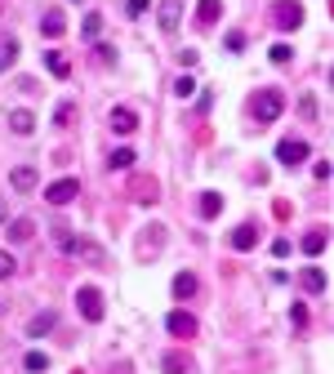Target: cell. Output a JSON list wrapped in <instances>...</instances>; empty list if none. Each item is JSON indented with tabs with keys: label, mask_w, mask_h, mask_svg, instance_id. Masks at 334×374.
I'll return each instance as SVG.
<instances>
[{
	"label": "cell",
	"mask_w": 334,
	"mask_h": 374,
	"mask_svg": "<svg viewBox=\"0 0 334 374\" xmlns=\"http://www.w3.org/2000/svg\"><path fill=\"white\" fill-rule=\"evenodd\" d=\"M281 112H285V94L281 89H259L254 99H249V116H254L259 125H272Z\"/></svg>",
	"instance_id": "6da1fadb"
},
{
	"label": "cell",
	"mask_w": 334,
	"mask_h": 374,
	"mask_svg": "<svg viewBox=\"0 0 334 374\" xmlns=\"http://www.w3.org/2000/svg\"><path fill=\"white\" fill-rule=\"evenodd\" d=\"M76 308H80V317H85V321H103V294H99V285H80L76 289Z\"/></svg>",
	"instance_id": "7a4b0ae2"
},
{
	"label": "cell",
	"mask_w": 334,
	"mask_h": 374,
	"mask_svg": "<svg viewBox=\"0 0 334 374\" xmlns=\"http://www.w3.org/2000/svg\"><path fill=\"white\" fill-rule=\"evenodd\" d=\"M272 18H277L281 31H294V27H303V5H299V0H277Z\"/></svg>",
	"instance_id": "3957f363"
},
{
	"label": "cell",
	"mask_w": 334,
	"mask_h": 374,
	"mask_svg": "<svg viewBox=\"0 0 334 374\" xmlns=\"http://www.w3.org/2000/svg\"><path fill=\"white\" fill-rule=\"evenodd\" d=\"M76 196H80V183H76V178H58V183L45 187V201H50V205H71Z\"/></svg>",
	"instance_id": "277c9868"
},
{
	"label": "cell",
	"mask_w": 334,
	"mask_h": 374,
	"mask_svg": "<svg viewBox=\"0 0 334 374\" xmlns=\"http://www.w3.org/2000/svg\"><path fill=\"white\" fill-rule=\"evenodd\" d=\"M277 161L281 165H303L307 161V143L303 138H281L277 143Z\"/></svg>",
	"instance_id": "5b68a950"
},
{
	"label": "cell",
	"mask_w": 334,
	"mask_h": 374,
	"mask_svg": "<svg viewBox=\"0 0 334 374\" xmlns=\"http://www.w3.org/2000/svg\"><path fill=\"white\" fill-rule=\"evenodd\" d=\"M165 330H170L174 339H192L196 334V317L192 312H170V317H165Z\"/></svg>",
	"instance_id": "8992f818"
},
{
	"label": "cell",
	"mask_w": 334,
	"mask_h": 374,
	"mask_svg": "<svg viewBox=\"0 0 334 374\" xmlns=\"http://www.w3.org/2000/svg\"><path fill=\"white\" fill-rule=\"evenodd\" d=\"M259 245V223H241V227H232V250H254Z\"/></svg>",
	"instance_id": "52a82bcc"
},
{
	"label": "cell",
	"mask_w": 334,
	"mask_h": 374,
	"mask_svg": "<svg viewBox=\"0 0 334 374\" xmlns=\"http://www.w3.org/2000/svg\"><path fill=\"white\" fill-rule=\"evenodd\" d=\"M326 245H330V232H326V227H312V232L303 236V254H307V259L326 254Z\"/></svg>",
	"instance_id": "ba28073f"
},
{
	"label": "cell",
	"mask_w": 334,
	"mask_h": 374,
	"mask_svg": "<svg viewBox=\"0 0 334 374\" xmlns=\"http://www.w3.org/2000/svg\"><path fill=\"white\" fill-rule=\"evenodd\" d=\"M9 129H14V134H31V129H36V112L14 107V112H9Z\"/></svg>",
	"instance_id": "9c48e42d"
},
{
	"label": "cell",
	"mask_w": 334,
	"mask_h": 374,
	"mask_svg": "<svg viewBox=\"0 0 334 374\" xmlns=\"http://www.w3.org/2000/svg\"><path fill=\"white\" fill-rule=\"evenodd\" d=\"M41 31L50 36V41H58V36L67 31V18H63V9H50V14L41 18Z\"/></svg>",
	"instance_id": "30bf717a"
},
{
	"label": "cell",
	"mask_w": 334,
	"mask_h": 374,
	"mask_svg": "<svg viewBox=\"0 0 334 374\" xmlns=\"http://www.w3.org/2000/svg\"><path fill=\"white\" fill-rule=\"evenodd\" d=\"M196 18H201V27H214V22L223 18V0H201V5H196Z\"/></svg>",
	"instance_id": "8fae6325"
},
{
	"label": "cell",
	"mask_w": 334,
	"mask_h": 374,
	"mask_svg": "<svg viewBox=\"0 0 334 374\" xmlns=\"http://www.w3.org/2000/svg\"><path fill=\"white\" fill-rule=\"evenodd\" d=\"M112 129H116V134H134V129H138V116L129 112V107H116V112H112Z\"/></svg>",
	"instance_id": "7c38bea8"
},
{
	"label": "cell",
	"mask_w": 334,
	"mask_h": 374,
	"mask_svg": "<svg viewBox=\"0 0 334 374\" xmlns=\"http://www.w3.org/2000/svg\"><path fill=\"white\" fill-rule=\"evenodd\" d=\"M45 67H50V76H54V80H67V76H71V63H67V58L58 54V50L45 54Z\"/></svg>",
	"instance_id": "4fadbf2b"
},
{
	"label": "cell",
	"mask_w": 334,
	"mask_h": 374,
	"mask_svg": "<svg viewBox=\"0 0 334 374\" xmlns=\"http://www.w3.org/2000/svg\"><path fill=\"white\" fill-rule=\"evenodd\" d=\"M178 22H183V5H178V0H165V5H161V27L174 31Z\"/></svg>",
	"instance_id": "5bb4252c"
},
{
	"label": "cell",
	"mask_w": 334,
	"mask_h": 374,
	"mask_svg": "<svg viewBox=\"0 0 334 374\" xmlns=\"http://www.w3.org/2000/svg\"><path fill=\"white\" fill-rule=\"evenodd\" d=\"M299 285L307 289V294H326V272H321V268H307V272L299 276Z\"/></svg>",
	"instance_id": "9a60e30c"
},
{
	"label": "cell",
	"mask_w": 334,
	"mask_h": 374,
	"mask_svg": "<svg viewBox=\"0 0 334 374\" xmlns=\"http://www.w3.org/2000/svg\"><path fill=\"white\" fill-rule=\"evenodd\" d=\"M54 325H58L54 312H41V317H31V321H27V334H31V339H41V334H50Z\"/></svg>",
	"instance_id": "2e32d148"
},
{
	"label": "cell",
	"mask_w": 334,
	"mask_h": 374,
	"mask_svg": "<svg viewBox=\"0 0 334 374\" xmlns=\"http://www.w3.org/2000/svg\"><path fill=\"white\" fill-rule=\"evenodd\" d=\"M18 63V41L14 36H0V71H9Z\"/></svg>",
	"instance_id": "e0dca14e"
},
{
	"label": "cell",
	"mask_w": 334,
	"mask_h": 374,
	"mask_svg": "<svg viewBox=\"0 0 334 374\" xmlns=\"http://www.w3.org/2000/svg\"><path fill=\"white\" fill-rule=\"evenodd\" d=\"M9 183H14V192H31L36 187V170L31 165H18V170L9 174Z\"/></svg>",
	"instance_id": "ac0fdd59"
},
{
	"label": "cell",
	"mask_w": 334,
	"mask_h": 374,
	"mask_svg": "<svg viewBox=\"0 0 334 374\" xmlns=\"http://www.w3.org/2000/svg\"><path fill=\"white\" fill-rule=\"evenodd\" d=\"M138 156H134V148H116L112 156H107V170H129Z\"/></svg>",
	"instance_id": "d6986e66"
},
{
	"label": "cell",
	"mask_w": 334,
	"mask_h": 374,
	"mask_svg": "<svg viewBox=\"0 0 334 374\" xmlns=\"http://www.w3.org/2000/svg\"><path fill=\"white\" fill-rule=\"evenodd\" d=\"M196 294V276L192 272H178L174 276V299H192Z\"/></svg>",
	"instance_id": "ffe728a7"
},
{
	"label": "cell",
	"mask_w": 334,
	"mask_h": 374,
	"mask_svg": "<svg viewBox=\"0 0 334 374\" xmlns=\"http://www.w3.org/2000/svg\"><path fill=\"white\" fill-rule=\"evenodd\" d=\"M161 370H165V374H187V370H192V361L178 357V352H170V357H161Z\"/></svg>",
	"instance_id": "44dd1931"
},
{
	"label": "cell",
	"mask_w": 334,
	"mask_h": 374,
	"mask_svg": "<svg viewBox=\"0 0 334 374\" xmlns=\"http://www.w3.org/2000/svg\"><path fill=\"white\" fill-rule=\"evenodd\" d=\"M201 214H205V219H219L223 214V196L219 192H205V196H201Z\"/></svg>",
	"instance_id": "7402d4cb"
},
{
	"label": "cell",
	"mask_w": 334,
	"mask_h": 374,
	"mask_svg": "<svg viewBox=\"0 0 334 374\" xmlns=\"http://www.w3.org/2000/svg\"><path fill=\"white\" fill-rule=\"evenodd\" d=\"M80 36H85V41H99V36H103V14H85V22H80Z\"/></svg>",
	"instance_id": "603a6c76"
},
{
	"label": "cell",
	"mask_w": 334,
	"mask_h": 374,
	"mask_svg": "<svg viewBox=\"0 0 334 374\" xmlns=\"http://www.w3.org/2000/svg\"><path fill=\"white\" fill-rule=\"evenodd\" d=\"M31 232H36L31 219H14V223H9V240H27Z\"/></svg>",
	"instance_id": "cb8c5ba5"
},
{
	"label": "cell",
	"mask_w": 334,
	"mask_h": 374,
	"mask_svg": "<svg viewBox=\"0 0 334 374\" xmlns=\"http://www.w3.org/2000/svg\"><path fill=\"white\" fill-rule=\"evenodd\" d=\"M22 366H27L31 374H45V370H50V357H45V352H27V357H22Z\"/></svg>",
	"instance_id": "d4e9b609"
},
{
	"label": "cell",
	"mask_w": 334,
	"mask_h": 374,
	"mask_svg": "<svg viewBox=\"0 0 334 374\" xmlns=\"http://www.w3.org/2000/svg\"><path fill=\"white\" fill-rule=\"evenodd\" d=\"M272 63H277V67H285V63H290V58H294V50H290V45H272Z\"/></svg>",
	"instance_id": "484cf974"
},
{
	"label": "cell",
	"mask_w": 334,
	"mask_h": 374,
	"mask_svg": "<svg viewBox=\"0 0 334 374\" xmlns=\"http://www.w3.org/2000/svg\"><path fill=\"white\" fill-rule=\"evenodd\" d=\"M18 272V263H14V254H5V250H0V281H9V276Z\"/></svg>",
	"instance_id": "4316f807"
},
{
	"label": "cell",
	"mask_w": 334,
	"mask_h": 374,
	"mask_svg": "<svg viewBox=\"0 0 334 374\" xmlns=\"http://www.w3.org/2000/svg\"><path fill=\"white\" fill-rule=\"evenodd\" d=\"M147 9H152V0H125V14L129 18H143Z\"/></svg>",
	"instance_id": "83f0119b"
},
{
	"label": "cell",
	"mask_w": 334,
	"mask_h": 374,
	"mask_svg": "<svg viewBox=\"0 0 334 374\" xmlns=\"http://www.w3.org/2000/svg\"><path fill=\"white\" fill-rule=\"evenodd\" d=\"M174 94H178V99H192V94H196L192 76H178V80H174Z\"/></svg>",
	"instance_id": "f1b7e54d"
},
{
	"label": "cell",
	"mask_w": 334,
	"mask_h": 374,
	"mask_svg": "<svg viewBox=\"0 0 334 374\" xmlns=\"http://www.w3.org/2000/svg\"><path fill=\"white\" fill-rule=\"evenodd\" d=\"M71 116H76V107H71V103H58V112H54V120H58V125H67Z\"/></svg>",
	"instance_id": "f546056e"
},
{
	"label": "cell",
	"mask_w": 334,
	"mask_h": 374,
	"mask_svg": "<svg viewBox=\"0 0 334 374\" xmlns=\"http://www.w3.org/2000/svg\"><path fill=\"white\" fill-rule=\"evenodd\" d=\"M290 321H294V325H299V330H303V325H307V308H303V303H294V312H290Z\"/></svg>",
	"instance_id": "4dcf8cb0"
},
{
	"label": "cell",
	"mask_w": 334,
	"mask_h": 374,
	"mask_svg": "<svg viewBox=\"0 0 334 374\" xmlns=\"http://www.w3.org/2000/svg\"><path fill=\"white\" fill-rule=\"evenodd\" d=\"M228 50H232V54H241V50H245V36H241V31H232V36H228Z\"/></svg>",
	"instance_id": "1f68e13d"
},
{
	"label": "cell",
	"mask_w": 334,
	"mask_h": 374,
	"mask_svg": "<svg viewBox=\"0 0 334 374\" xmlns=\"http://www.w3.org/2000/svg\"><path fill=\"white\" fill-rule=\"evenodd\" d=\"M94 54H99V63H116V50H112V45H99Z\"/></svg>",
	"instance_id": "d6a6232c"
},
{
	"label": "cell",
	"mask_w": 334,
	"mask_h": 374,
	"mask_svg": "<svg viewBox=\"0 0 334 374\" xmlns=\"http://www.w3.org/2000/svg\"><path fill=\"white\" fill-rule=\"evenodd\" d=\"M272 254L285 259V254H290V240H285V236H281V240H272Z\"/></svg>",
	"instance_id": "836d02e7"
},
{
	"label": "cell",
	"mask_w": 334,
	"mask_h": 374,
	"mask_svg": "<svg viewBox=\"0 0 334 374\" xmlns=\"http://www.w3.org/2000/svg\"><path fill=\"white\" fill-rule=\"evenodd\" d=\"M312 174L321 178V183H326V178H330V161H317V165H312Z\"/></svg>",
	"instance_id": "e575fe53"
},
{
	"label": "cell",
	"mask_w": 334,
	"mask_h": 374,
	"mask_svg": "<svg viewBox=\"0 0 334 374\" xmlns=\"http://www.w3.org/2000/svg\"><path fill=\"white\" fill-rule=\"evenodd\" d=\"M5 223H9V205L0 201V227H5Z\"/></svg>",
	"instance_id": "d590c367"
},
{
	"label": "cell",
	"mask_w": 334,
	"mask_h": 374,
	"mask_svg": "<svg viewBox=\"0 0 334 374\" xmlns=\"http://www.w3.org/2000/svg\"><path fill=\"white\" fill-rule=\"evenodd\" d=\"M71 5H85V0H71Z\"/></svg>",
	"instance_id": "8d00e7d4"
}]
</instances>
